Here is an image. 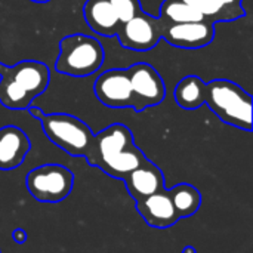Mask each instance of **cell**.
I'll use <instances>...</instances> for the list:
<instances>
[{
    "instance_id": "1",
    "label": "cell",
    "mask_w": 253,
    "mask_h": 253,
    "mask_svg": "<svg viewBox=\"0 0 253 253\" xmlns=\"http://www.w3.org/2000/svg\"><path fill=\"white\" fill-rule=\"evenodd\" d=\"M50 70L40 61H19L15 65L0 62V104L7 110H28L33 101L44 93Z\"/></svg>"
},
{
    "instance_id": "2",
    "label": "cell",
    "mask_w": 253,
    "mask_h": 253,
    "mask_svg": "<svg viewBox=\"0 0 253 253\" xmlns=\"http://www.w3.org/2000/svg\"><path fill=\"white\" fill-rule=\"evenodd\" d=\"M205 104L225 125L252 132V96L237 83L215 79L206 83Z\"/></svg>"
},
{
    "instance_id": "3",
    "label": "cell",
    "mask_w": 253,
    "mask_h": 253,
    "mask_svg": "<svg viewBox=\"0 0 253 253\" xmlns=\"http://www.w3.org/2000/svg\"><path fill=\"white\" fill-rule=\"evenodd\" d=\"M28 111L42 123L43 132L52 144L73 157L84 159L87 156L95 133L83 120L65 113L44 114L36 107H30Z\"/></svg>"
},
{
    "instance_id": "4",
    "label": "cell",
    "mask_w": 253,
    "mask_h": 253,
    "mask_svg": "<svg viewBox=\"0 0 253 253\" xmlns=\"http://www.w3.org/2000/svg\"><path fill=\"white\" fill-rule=\"evenodd\" d=\"M105 53L98 39L77 33L61 39L55 70L70 77H87L104 64Z\"/></svg>"
},
{
    "instance_id": "5",
    "label": "cell",
    "mask_w": 253,
    "mask_h": 253,
    "mask_svg": "<svg viewBox=\"0 0 253 253\" xmlns=\"http://www.w3.org/2000/svg\"><path fill=\"white\" fill-rule=\"evenodd\" d=\"M25 187L37 202L59 203L71 194L74 175L62 165H42L27 173Z\"/></svg>"
},
{
    "instance_id": "6",
    "label": "cell",
    "mask_w": 253,
    "mask_h": 253,
    "mask_svg": "<svg viewBox=\"0 0 253 253\" xmlns=\"http://www.w3.org/2000/svg\"><path fill=\"white\" fill-rule=\"evenodd\" d=\"M126 71L133 95L132 110L141 113L163 102L166 96V86L162 76L153 65L147 62H138L126 68Z\"/></svg>"
},
{
    "instance_id": "7",
    "label": "cell",
    "mask_w": 253,
    "mask_h": 253,
    "mask_svg": "<svg viewBox=\"0 0 253 253\" xmlns=\"http://www.w3.org/2000/svg\"><path fill=\"white\" fill-rule=\"evenodd\" d=\"M163 22L159 16L141 12L132 19L120 24L116 37L119 43L135 52H147L157 46L162 40Z\"/></svg>"
},
{
    "instance_id": "8",
    "label": "cell",
    "mask_w": 253,
    "mask_h": 253,
    "mask_svg": "<svg viewBox=\"0 0 253 253\" xmlns=\"http://www.w3.org/2000/svg\"><path fill=\"white\" fill-rule=\"evenodd\" d=\"M132 144L133 135L130 129L122 123H114L99 133L93 135L90 150L84 159L90 166L101 169L107 162H110L113 157H116L120 151Z\"/></svg>"
},
{
    "instance_id": "9",
    "label": "cell",
    "mask_w": 253,
    "mask_h": 253,
    "mask_svg": "<svg viewBox=\"0 0 253 253\" xmlns=\"http://www.w3.org/2000/svg\"><path fill=\"white\" fill-rule=\"evenodd\" d=\"M99 102L108 108H133V95L126 68H111L99 74L93 83Z\"/></svg>"
},
{
    "instance_id": "10",
    "label": "cell",
    "mask_w": 253,
    "mask_h": 253,
    "mask_svg": "<svg viewBox=\"0 0 253 253\" xmlns=\"http://www.w3.org/2000/svg\"><path fill=\"white\" fill-rule=\"evenodd\" d=\"M163 22V21H162ZM215 39V24L211 21L165 24L162 30V40L179 49H202L209 46Z\"/></svg>"
},
{
    "instance_id": "11",
    "label": "cell",
    "mask_w": 253,
    "mask_h": 253,
    "mask_svg": "<svg viewBox=\"0 0 253 253\" xmlns=\"http://www.w3.org/2000/svg\"><path fill=\"white\" fill-rule=\"evenodd\" d=\"M136 211L139 212L147 225L159 230L170 228L181 219L166 188L163 191L138 200Z\"/></svg>"
},
{
    "instance_id": "12",
    "label": "cell",
    "mask_w": 253,
    "mask_h": 253,
    "mask_svg": "<svg viewBox=\"0 0 253 253\" xmlns=\"http://www.w3.org/2000/svg\"><path fill=\"white\" fill-rule=\"evenodd\" d=\"M123 181L129 196L135 202L145 199L151 194H156L159 191H163L166 188L165 175L162 169L148 159H145L136 169L126 175Z\"/></svg>"
},
{
    "instance_id": "13",
    "label": "cell",
    "mask_w": 253,
    "mask_h": 253,
    "mask_svg": "<svg viewBox=\"0 0 253 253\" xmlns=\"http://www.w3.org/2000/svg\"><path fill=\"white\" fill-rule=\"evenodd\" d=\"M31 150L27 133L13 125L0 127V170L19 168Z\"/></svg>"
},
{
    "instance_id": "14",
    "label": "cell",
    "mask_w": 253,
    "mask_h": 253,
    "mask_svg": "<svg viewBox=\"0 0 253 253\" xmlns=\"http://www.w3.org/2000/svg\"><path fill=\"white\" fill-rule=\"evenodd\" d=\"M83 18L87 27L102 37H114L120 27L110 0H86L83 4Z\"/></svg>"
},
{
    "instance_id": "15",
    "label": "cell",
    "mask_w": 253,
    "mask_h": 253,
    "mask_svg": "<svg viewBox=\"0 0 253 253\" xmlns=\"http://www.w3.org/2000/svg\"><path fill=\"white\" fill-rule=\"evenodd\" d=\"M206 21L211 22H230L237 21L246 15L242 0H184Z\"/></svg>"
},
{
    "instance_id": "16",
    "label": "cell",
    "mask_w": 253,
    "mask_h": 253,
    "mask_svg": "<svg viewBox=\"0 0 253 253\" xmlns=\"http://www.w3.org/2000/svg\"><path fill=\"white\" fill-rule=\"evenodd\" d=\"M176 104L182 110H197L205 104L206 83L199 76L190 74L179 80L173 92Z\"/></svg>"
},
{
    "instance_id": "17",
    "label": "cell",
    "mask_w": 253,
    "mask_h": 253,
    "mask_svg": "<svg viewBox=\"0 0 253 253\" xmlns=\"http://www.w3.org/2000/svg\"><path fill=\"white\" fill-rule=\"evenodd\" d=\"M145 154L141 151V148H138V145L133 142L132 145H129L127 148H125L123 151H120L116 157H113L110 162H107L101 170L105 172L108 176L116 178V179H123L126 175H129L133 169H136L144 160H145Z\"/></svg>"
},
{
    "instance_id": "18",
    "label": "cell",
    "mask_w": 253,
    "mask_h": 253,
    "mask_svg": "<svg viewBox=\"0 0 253 253\" xmlns=\"http://www.w3.org/2000/svg\"><path fill=\"white\" fill-rule=\"evenodd\" d=\"M168 193L181 219L193 216L194 213H197V211L202 206V194L191 184H185V182L178 184L170 190H168Z\"/></svg>"
},
{
    "instance_id": "19",
    "label": "cell",
    "mask_w": 253,
    "mask_h": 253,
    "mask_svg": "<svg viewBox=\"0 0 253 253\" xmlns=\"http://www.w3.org/2000/svg\"><path fill=\"white\" fill-rule=\"evenodd\" d=\"M159 18L165 24H181V22H196L203 21V15L199 13L184 0H165L160 6Z\"/></svg>"
},
{
    "instance_id": "20",
    "label": "cell",
    "mask_w": 253,
    "mask_h": 253,
    "mask_svg": "<svg viewBox=\"0 0 253 253\" xmlns=\"http://www.w3.org/2000/svg\"><path fill=\"white\" fill-rule=\"evenodd\" d=\"M120 24L132 19L133 16L139 15L142 10L141 1L139 0H110Z\"/></svg>"
},
{
    "instance_id": "21",
    "label": "cell",
    "mask_w": 253,
    "mask_h": 253,
    "mask_svg": "<svg viewBox=\"0 0 253 253\" xmlns=\"http://www.w3.org/2000/svg\"><path fill=\"white\" fill-rule=\"evenodd\" d=\"M12 239L13 242H16L18 245H24L25 240H27V233L22 230V228H15L12 231Z\"/></svg>"
},
{
    "instance_id": "22",
    "label": "cell",
    "mask_w": 253,
    "mask_h": 253,
    "mask_svg": "<svg viewBox=\"0 0 253 253\" xmlns=\"http://www.w3.org/2000/svg\"><path fill=\"white\" fill-rule=\"evenodd\" d=\"M182 253H197V251H196L193 246H185V248H184V251H182Z\"/></svg>"
},
{
    "instance_id": "23",
    "label": "cell",
    "mask_w": 253,
    "mask_h": 253,
    "mask_svg": "<svg viewBox=\"0 0 253 253\" xmlns=\"http://www.w3.org/2000/svg\"><path fill=\"white\" fill-rule=\"evenodd\" d=\"M33 3H39V4H43V3H49L50 0H30Z\"/></svg>"
},
{
    "instance_id": "24",
    "label": "cell",
    "mask_w": 253,
    "mask_h": 253,
    "mask_svg": "<svg viewBox=\"0 0 253 253\" xmlns=\"http://www.w3.org/2000/svg\"><path fill=\"white\" fill-rule=\"evenodd\" d=\"M242 1H243V0H242Z\"/></svg>"
},
{
    "instance_id": "25",
    "label": "cell",
    "mask_w": 253,
    "mask_h": 253,
    "mask_svg": "<svg viewBox=\"0 0 253 253\" xmlns=\"http://www.w3.org/2000/svg\"><path fill=\"white\" fill-rule=\"evenodd\" d=\"M0 253H1V252H0Z\"/></svg>"
}]
</instances>
